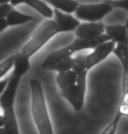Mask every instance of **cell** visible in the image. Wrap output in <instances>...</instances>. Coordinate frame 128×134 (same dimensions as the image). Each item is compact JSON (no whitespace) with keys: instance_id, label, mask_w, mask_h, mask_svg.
<instances>
[{"instance_id":"obj_5","label":"cell","mask_w":128,"mask_h":134,"mask_svg":"<svg viewBox=\"0 0 128 134\" xmlns=\"http://www.w3.org/2000/svg\"><path fill=\"white\" fill-rule=\"evenodd\" d=\"M112 53L119 60L123 68L122 97L117 110L119 111L122 117H128V45L117 44Z\"/></svg>"},{"instance_id":"obj_22","label":"cell","mask_w":128,"mask_h":134,"mask_svg":"<svg viewBox=\"0 0 128 134\" xmlns=\"http://www.w3.org/2000/svg\"><path fill=\"white\" fill-rule=\"evenodd\" d=\"M13 9V6H12L10 4H0V18H5Z\"/></svg>"},{"instance_id":"obj_14","label":"cell","mask_w":128,"mask_h":134,"mask_svg":"<svg viewBox=\"0 0 128 134\" xmlns=\"http://www.w3.org/2000/svg\"><path fill=\"white\" fill-rule=\"evenodd\" d=\"M13 71L12 74H14L17 76L22 78L31 69V64H30L29 58H27L25 55L21 54L20 52L17 53L15 60L13 63Z\"/></svg>"},{"instance_id":"obj_7","label":"cell","mask_w":128,"mask_h":134,"mask_svg":"<svg viewBox=\"0 0 128 134\" xmlns=\"http://www.w3.org/2000/svg\"><path fill=\"white\" fill-rule=\"evenodd\" d=\"M113 10V7L107 2L94 4H79L75 12L78 19L86 22H100Z\"/></svg>"},{"instance_id":"obj_2","label":"cell","mask_w":128,"mask_h":134,"mask_svg":"<svg viewBox=\"0 0 128 134\" xmlns=\"http://www.w3.org/2000/svg\"><path fill=\"white\" fill-rule=\"evenodd\" d=\"M107 41H110V39L106 34H103L100 37L92 40H80L76 38V40H73L72 43L63 48L54 50L50 53L42 62L41 69L44 70H51L56 63L66 58L72 57V54H74L75 53L90 48L94 49L98 45Z\"/></svg>"},{"instance_id":"obj_6","label":"cell","mask_w":128,"mask_h":134,"mask_svg":"<svg viewBox=\"0 0 128 134\" xmlns=\"http://www.w3.org/2000/svg\"><path fill=\"white\" fill-rule=\"evenodd\" d=\"M87 73L85 71L77 75V81L75 85L61 90L62 97L70 103L76 111H81L84 106L85 93L87 85Z\"/></svg>"},{"instance_id":"obj_24","label":"cell","mask_w":128,"mask_h":134,"mask_svg":"<svg viewBox=\"0 0 128 134\" xmlns=\"http://www.w3.org/2000/svg\"><path fill=\"white\" fill-rule=\"evenodd\" d=\"M7 83H8V77L4 78V80L0 81V96L3 94V92L4 91V90H5V88H6Z\"/></svg>"},{"instance_id":"obj_10","label":"cell","mask_w":128,"mask_h":134,"mask_svg":"<svg viewBox=\"0 0 128 134\" xmlns=\"http://www.w3.org/2000/svg\"><path fill=\"white\" fill-rule=\"evenodd\" d=\"M54 22L58 26L59 32H75L79 26L80 22L71 14L64 13L59 10H54Z\"/></svg>"},{"instance_id":"obj_17","label":"cell","mask_w":128,"mask_h":134,"mask_svg":"<svg viewBox=\"0 0 128 134\" xmlns=\"http://www.w3.org/2000/svg\"><path fill=\"white\" fill-rule=\"evenodd\" d=\"M5 19L7 21V24H8V26H14L26 24L29 21H32V20H34V18L13 9L5 17Z\"/></svg>"},{"instance_id":"obj_12","label":"cell","mask_w":128,"mask_h":134,"mask_svg":"<svg viewBox=\"0 0 128 134\" xmlns=\"http://www.w3.org/2000/svg\"><path fill=\"white\" fill-rule=\"evenodd\" d=\"M20 4H26L27 5L36 10L37 12H40L42 16H44L47 19H50L54 17V11L41 0H11L10 1V4L13 7Z\"/></svg>"},{"instance_id":"obj_13","label":"cell","mask_w":128,"mask_h":134,"mask_svg":"<svg viewBox=\"0 0 128 134\" xmlns=\"http://www.w3.org/2000/svg\"><path fill=\"white\" fill-rule=\"evenodd\" d=\"M4 128L5 129L8 134H20L19 133V124H18L16 113H15L14 107L4 110Z\"/></svg>"},{"instance_id":"obj_23","label":"cell","mask_w":128,"mask_h":134,"mask_svg":"<svg viewBox=\"0 0 128 134\" xmlns=\"http://www.w3.org/2000/svg\"><path fill=\"white\" fill-rule=\"evenodd\" d=\"M7 27H8V24L5 18H0V32H4Z\"/></svg>"},{"instance_id":"obj_11","label":"cell","mask_w":128,"mask_h":134,"mask_svg":"<svg viewBox=\"0 0 128 134\" xmlns=\"http://www.w3.org/2000/svg\"><path fill=\"white\" fill-rule=\"evenodd\" d=\"M104 34L109 37L110 40L116 44L128 45V32L125 26H122V25L105 26Z\"/></svg>"},{"instance_id":"obj_1","label":"cell","mask_w":128,"mask_h":134,"mask_svg":"<svg viewBox=\"0 0 128 134\" xmlns=\"http://www.w3.org/2000/svg\"><path fill=\"white\" fill-rule=\"evenodd\" d=\"M29 84L32 97L31 112L39 134H54L41 81L31 79Z\"/></svg>"},{"instance_id":"obj_21","label":"cell","mask_w":128,"mask_h":134,"mask_svg":"<svg viewBox=\"0 0 128 134\" xmlns=\"http://www.w3.org/2000/svg\"><path fill=\"white\" fill-rule=\"evenodd\" d=\"M107 3L112 5L113 8H121L128 12V0H108Z\"/></svg>"},{"instance_id":"obj_16","label":"cell","mask_w":128,"mask_h":134,"mask_svg":"<svg viewBox=\"0 0 128 134\" xmlns=\"http://www.w3.org/2000/svg\"><path fill=\"white\" fill-rule=\"evenodd\" d=\"M55 81L60 90H63L76 84L77 81V75L73 70L59 73L57 74Z\"/></svg>"},{"instance_id":"obj_26","label":"cell","mask_w":128,"mask_h":134,"mask_svg":"<svg viewBox=\"0 0 128 134\" xmlns=\"http://www.w3.org/2000/svg\"><path fill=\"white\" fill-rule=\"evenodd\" d=\"M0 134H8V133H7V131H5V129L4 127H2V128H0Z\"/></svg>"},{"instance_id":"obj_27","label":"cell","mask_w":128,"mask_h":134,"mask_svg":"<svg viewBox=\"0 0 128 134\" xmlns=\"http://www.w3.org/2000/svg\"><path fill=\"white\" fill-rule=\"evenodd\" d=\"M125 26L126 27V30H127V32H128V19L126 20V23H125Z\"/></svg>"},{"instance_id":"obj_25","label":"cell","mask_w":128,"mask_h":134,"mask_svg":"<svg viewBox=\"0 0 128 134\" xmlns=\"http://www.w3.org/2000/svg\"><path fill=\"white\" fill-rule=\"evenodd\" d=\"M4 118L3 115H0V128L4 127Z\"/></svg>"},{"instance_id":"obj_8","label":"cell","mask_w":128,"mask_h":134,"mask_svg":"<svg viewBox=\"0 0 128 134\" xmlns=\"http://www.w3.org/2000/svg\"><path fill=\"white\" fill-rule=\"evenodd\" d=\"M20 80V77L17 76L12 73L8 77V83L6 85L5 90L3 92V94L0 96V108L3 110L14 107L15 98H16L18 88H19Z\"/></svg>"},{"instance_id":"obj_15","label":"cell","mask_w":128,"mask_h":134,"mask_svg":"<svg viewBox=\"0 0 128 134\" xmlns=\"http://www.w3.org/2000/svg\"><path fill=\"white\" fill-rule=\"evenodd\" d=\"M46 1L56 10L68 14L75 12L79 6L78 2L76 0H46Z\"/></svg>"},{"instance_id":"obj_9","label":"cell","mask_w":128,"mask_h":134,"mask_svg":"<svg viewBox=\"0 0 128 134\" xmlns=\"http://www.w3.org/2000/svg\"><path fill=\"white\" fill-rule=\"evenodd\" d=\"M105 26L100 22H85L80 24L75 31L77 39L80 40H92L104 34Z\"/></svg>"},{"instance_id":"obj_3","label":"cell","mask_w":128,"mask_h":134,"mask_svg":"<svg viewBox=\"0 0 128 134\" xmlns=\"http://www.w3.org/2000/svg\"><path fill=\"white\" fill-rule=\"evenodd\" d=\"M60 34L58 26L54 19H47L44 21L32 34L31 39L24 45L20 50V54L31 58L35 53H37L46 43Z\"/></svg>"},{"instance_id":"obj_18","label":"cell","mask_w":128,"mask_h":134,"mask_svg":"<svg viewBox=\"0 0 128 134\" xmlns=\"http://www.w3.org/2000/svg\"><path fill=\"white\" fill-rule=\"evenodd\" d=\"M74 65H75V58L69 57L61 60V62H59L58 63H56L51 69V70L55 71L59 74V73H63V72L69 71V70H72Z\"/></svg>"},{"instance_id":"obj_4","label":"cell","mask_w":128,"mask_h":134,"mask_svg":"<svg viewBox=\"0 0 128 134\" xmlns=\"http://www.w3.org/2000/svg\"><path fill=\"white\" fill-rule=\"evenodd\" d=\"M115 47H116V43L110 40L98 45L90 54L77 55L75 58V65L72 70L77 75L85 71H89L90 69L106 59L109 54L113 52Z\"/></svg>"},{"instance_id":"obj_19","label":"cell","mask_w":128,"mask_h":134,"mask_svg":"<svg viewBox=\"0 0 128 134\" xmlns=\"http://www.w3.org/2000/svg\"><path fill=\"white\" fill-rule=\"evenodd\" d=\"M121 118H122V115L120 114L119 111L117 110L113 119H112L111 121V123L104 129V131H102L101 134H115L116 133L118 125H119V123L120 119H121Z\"/></svg>"},{"instance_id":"obj_20","label":"cell","mask_w":128,"mask_h":134,"mask_svg":"<svg viewBox=\"0 0 128 134\" xmlns=\"http://www.w3.org/2000/svg\"><path fill=\"white\" fill-rule=\"evenodd\" d=\"M15 57H16V54H12V56L8 57L7 59L4 60V62H2L0 63V80H1V78L3 77L6 73H8L10 69H12L14 60H15Z\"/></svg>"}]
</instances>
